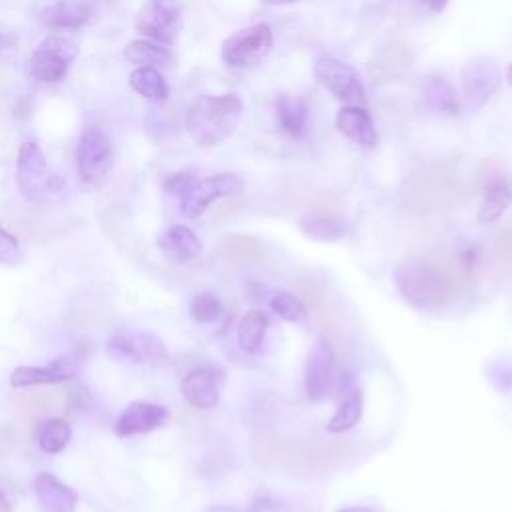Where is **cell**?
<instances>
[{
    "mask_svg": "<svg viewBox=\"0 0 512 512\" xmlns=\"http://www.w3.org/2000/svg\"><path fill=\"white\" fill-rule=\"evenodd\" d=\"M400 296L420 312H438L454 296V284L448 272L428 260L404 262L394 272Z\"/></svg>",
    "mask_w": 512,
    "mask_h": 512,
    "instance_id": "cell-1",
    "label": "cell"
},
{
    "mask_svg": "<svg viewBox=\"0 0 512 512\" xmlns=\"http://www.w3.org/2000/svg\"><path fill=\"white\" fill-rule=\"evenodd\" d=\"M20 260H22V252H20L18 238L0 226V264L16 266L20 264Z\"/></svg>",
    "mask_w": 512,
    "mask_h": 512,
    "instance_id": "cell-31",
    "label": "cell"
},
{
    "mask_svg": "<svg viewBox=\"0 0 512 512\" xmlns=\"http://www.w3.org/2000/svg\"><path fill=\"white\" fill-rule=\"evenodd\" d=\"M362 390L356 384L354 376L344 374L336 386V410L326 424L330 434H342L354 428L362 418Z\"/></svg>",
    "mask_w": 512,
    "mask_h": 512,
    "instance_id": "cell-15",
    "label": "cell"
},
{
    "mask_svg": "<svg viewBox=\"0 0 512 512\" xmlns=\"http://www.w3.org/2000/svg\"><path fill=\"white\" fill-rule=\"evenodd\" d=\"M506 80L512 84V64L506 68Z\"/></svg>",
    "mask_w": 512,
    "mask_h": 512,
    "instance_id": "cell-38",
    "label": "cell"
},
{
    "mask_svg": "<svg viewBox=\"0 0 512 512\" xmlns=\"http://www.w3.org/2000/svg\"><path fill=\"white\" fill-rule=\"evenodd\" d=\"M108 354L124 364H150L168 356L164 342L146 330L120 328L106 340Z\"/></svg>",
    "mask_w": 512,
    "mask_h": 512,
    "instance_id": "cell-7",
    "label": "cell"
},
{
    "mask_svg": "<svg viewBox=\"0 0 512 512\" xmlns=\"http://www.w3.org/2000/svg\"><path fill=\"white\" fill-rule=\"evenodd\" d=\"M338 512H376L372 508H366V506H348V508H342Z\"/></svg>",
    "mask_w": 512,
    "mask_h": 512,
    "instance_id": "cell-36",
    "label": "cell"
},
{
    "mask_svg": "<svg viewBox=\"0 0 512 512\" xmlns=\"http://www.w3.org/2000/svg\"><path fill=\"white\" fill-rule=\"evenodd\" d=\"M512 204V184L504 176H492L484 188V198L478 210L482 224L496 222Z\"/></svg>",
    "mask_w": 512,
    "mask_h": 512,
    "instance_id": "cell-21",
    "label": "cell"
},
{
    "mask_svg": "<svg viewBox=\"0 0 512 512\" xmlns=\"http://www.w3.org/2000/svg\"><path fill=\"white\" fill-rule=\"evenodd\" d=\"M242 186L240 176L232 172H220L194 180L180 196V210L186 218H200L214 200L236 196L242 192Z\"/></svg>",
    "mask_w": 512,
    "mask_h": 512,
    "instance_id": "cell-8",
    "label": "cell"
},
{
    "mask_svg": "<svg viewBox=\"0 0 512 512\" xmlns=\"http://www.w3.org/2000/svg\"><path fill=\"white\" fill-rule=\"evenodd\" d=\"M130 88L148 102H164L168 98V84L158 68L154 66H136L130 72Z\"/></svg>",
    "mask_w": 512,
    "mask_h": 512,
    "instance_id": "cell-25",
    "label": "cell"
},
{
    "mask_svg": "<svg viewBox=\"0 0 512 512\" xmlns=\"http://www.w3.org/2000/svg\"><path fill=\"white\" fill-rule=\"evenodd\" d=\"M78 52L80 48L72 38L62 34H48L38 42L30 56V72L40 82L56 84L66 78Z\"/></svg>",
    "mask_w": 512,
    "mask_h": 512,
    "instance_id": "cell-4",
    "label": "cell"
},
{
    "mask_svg": "<svg viewBox=\"0 0 512 512\" xmlns=\"http://www.w3.org/2000/svg\"><path fill=\"white\" fill-rule=\"evenodd\" d=\"M0 512H12V504L2 490H0Z\"/></svg>",
    "mask_w": 512,
    "mask_h": 512,
    "instance_id": "cell-35",
    "label": "cell"
},
{
    "mask_svg": "<svg viewBox=\"0 0 512 512\" xmlns=\"http://www.w3.org/2000/svg\"><path fill=\"white\" fill-rule=\"evenodd\" d=\"M122 56L128 64H134V66H168L172 62V52L158 44V42H152L148 38H136V40H130L124 50H122Z\"/></svg>",
    "mask_w": 512,
    "mask_h": 512,
    "instance_id": "cell-23",
    "label": "cell"
},
{
    "mask_svg": "<svg viewBox=\"0 0 512 512\" xmlns=\"http://www.w3.org/2000/svg\"><path fill=\"white\" fill-rule=\"evenodd\" d=\"M304 386L312 402H322L336 386L334 350L326 340H318L306 356Z\"/></svg>",
    "mask_w": 512,
    "mask_h": 512,
    "instance_id": "cell-12",
    "label": "cell"
},
{
    "mask_svg": "<svg viewBox=\"0 0 512 512\" xmlns=\"http://www.w3.org/2000/svg\"><path fill=\"white\" fill-rule=\"evenodd\" d=\"M16 184L26 200L40 202L52 190L48 162L42 148L34 140H24L16 158Z\"/></svg>",
    "mask_w": 512,
    "mask_h": 512,
    "instance_id": "cell-10",
    "label": "cell"
},
{
    "mask_svg": "<svg viewBox=\"0 0 512 512\" xmlns=\"http://www.w3.org/2000/svg\"><path fill=\"white\" fill-rule=\"evenodd\" d=\"M134 28L144 38L162 46H172L182 28L180 0H144L134 18Z\"/></svg>",
    "mask_w": 512,
    "mask_h": 512,
    "instance_id": "cell-5",
    "label": "cell"
},
{
    "mask_svg": "<svg viewBox=\"0 0 512 512\" xmlns=\"http://www.w3.org/2000/svg\"><path fill=\"white\" fill-rule=\"evenodd\" d=\"M70 436H72V430H70L68 422H64L60 418H50V420L42 422L36 430V442L46 454L62 452L68 446Z\"/></svg>",
    "mask_w": 512,
    "mask_h": 512,
    "instance_id": "cell-28",
    "label": "cell"
},
{
    "mask_svg": "<svg viewBox=\"0 0 512 512\" xmlns=\"http://www.w3.org/2000/svg\"><path fill=\"white\" fill-rule=\"evenodd\" d=\"M274 36L268 24L256 22L230 34L220 46V58L230 68H252L272 50Z\"/></svg>",
    "mask_w": 512,
    "mask_h": 512,
    "instance_id": "cell-3",
    "label": "cell"
},
{
    "mask_svg": "<svg viewBox=\"0 0 512 512\" xmlns=\"http://www.w3.org/2000/svg\"><path fill=\"white\" fill-rule=\"evenodd\" d=\"M220 382L222 372L212 364H202L182 378L180 390L192 408L212 410L220 400Z\"/></svg>",
    "mask_w": 512,
    "mask_h": 512,
    "instance_id": "cell-14",
    "label": "cell"
},
{
    "mask_svg": "<svg viewBox=\"0 0 512 512\" xmlns=\"http://www.w3.org/2000/svg\"><path fill=\"white\" fill-rule=\"evenodd\" d=\"M422 2H426L432 12H442L450 0H422Z\"/></svg>",
    "mask_w": 512,
    "mask_h": 512,
    "instance_id": "cell-34",
    "label": "cell"
},
{
    "mask_svg": "<svg viewBox=\"0 0 512 512\" xmlns=\"http://www.w3.org/2000/svg\"><path fill=\"white\" fill-rule=\"evenodd\" d=\"M168 420V410L154 402L134 400L130 402L114 422V432L120 438L146 434L160 428Z\"/></svg>",
    "mask_w": 512,
    "mask_h": 512,
    "instance_id": "cell-16",
    "label": "cell"
},
{
    "mask_svg": "<svg viewBox=\"0 0 512 512\" xmlns=\"http://www.w3.org/2000/svg\"><path fill=\"white\" fill-rule=\"evenodd\" d=\"M266 4H272V6H286V4H294L298 0H262Z\"/></svg>",
    "mask_w": 512,
    "mask_h": 512,
    "instance_id": "cell-37",
    "label": "cell"
},
{
    "mask_svg": "<svg viewBox=\"0 0 512 512\" xmlns=\"http://www.w3.org/2000/svg\"><path fill=\"white\" fill-rule=\"evenodd\" d=\"M112 164V140L102 128H86L76 144V170L86 184H98Z\"/></svg>",
    "mask_w": 512,
    "mask_h": 512,
    "instance_id": "cell-9",
    "label": "cell"
},
{
    "mask_svg": "<svg viewBox=\"0 0 512 512\" xmlns=\"http://www.w3.org/2000/svg\"><path fill=\"white\" fill-rule=\"evenodd\" d=\"M222 312V302L210 292H200L190 302V316L198 324H214L222 316Z\"/></svg>",
    "mask_w": 512,
    "mask_h": 512,
    "instance_id": "cell-30",
    "label": "cell"
},
{
    "mask_svg": "<svg viewBox=\"0 0 512 512\" xmlns=\"http://www.w3.org/2000/svg\"><path fill=\"white\" fill-rule=\"evenodd\" d=\"M464 104L470 112L480 110L500 86V70L488 58H474L460 72Z\"/></svg>",
    "mask_w": 512,
    "mask_h": 512,
    "instance_id": "cell-11",
    "label": "cell"
},
{
    "mask_svg": "<svg viewBox=\"0 0 512 512\" xmlns=\"http://www.w3.org/2000/svg\"><path fill=\"white\" fill-rule=\"evenodd\" d=\"M0 46H2V34H0Z\"/></svg>",
    "mask_w": 512,
    "mask_h": 512,
    "instance_id": "cell-39",
    "label": "cell"
},
{
    "mask_svg": "<svg viewBox=\"0 0 512 512\" xmlns=\"http://www.w3.org/2000/svg\"><path fill=\"white\" fill-rule=\"evenodd\" d=\"M314 80L336 100L352 106L366 102V92L358 70L334 56H322L314 64Z\"/></svg>",
    "mask_w": 512,
    "mask_h": 512,
    "instance_id": "cell-6",
    "label": "cell"
},
{
    "mask_svg": "<svg viewBox=\"0 0 512 512\" xmlns=\"http://www.w3.org/2000/svg\"><path fill=\"white\" fill-rule=\"evenodd\" d=\"M34 494L48 512H74L78 504V492L50 472H40L34 478Z\"/></svg>",
    "mask_w": 512,
    "mask_h": 512,
    "instance_id": "cell-19",
    "label": "cell"
},
{
    "mask_svg": "<svg viewBox=\"0 0 512 512\" xmlns=\"http://www.w3.org/2000/svg\"><path fill=\"white\" fill-rule=\"evenodd\" d=\"M266 330H268V316L262 310L246 312L240 318L238 330H236L238 346L246 354H258L260 348H262V340L266 336Z\"/></svg>",
    "mask_w": 512,
    "mask_h": 512,
    "instance_id": "cell-26",
    "label": "cell"
},
{
    "mask_svg": "<svg viewBox=\"0 0 512 512\" xmlns=\"http://www.w3.org/2000/svg\"><path fill=\"white\" fill-rule=\"evenodd\" d=\"M424 102L436 114H456L458 100L454 88L444 78H430L424 84Z\"/></svg>",
    "mask_w": 512,
    "mask_h": 512,
    "instance_id": "cell-27",
    "label": "cell"
},
{
    "mask_svg": "<svg viewBox=\"0 0 512 512\" xmlns=\"http://www.w3.org/2000/svg\"><path fill=\"white\" fill-rule=\"evenodd\" d=\"M80 366H82V352L72 350L54 358L46 366H18L10 374V384L14 388L58 384L72 378L80 370Z\"/></svg>",
    "mask_w": 512,
    "mask_h": 512,
    "instance_id": "cell-13",
    "label": "cell"
},
{
    "mask_svg": "<svg viewBox=\"0 0 512 512\" xmlns=\"http://www.w3.org/2000/svg\"><path fill=\"white\" fill-rule=\"evenodd\" d=\"M336 128L348 140L362 148H374L378 144L376 126L364 106L346 104L336 112Z\"/></svg>",
    "mask_w": 512,
    "mask_h": 512,
    "instance_id": "cell-18",
    "label": "cell"
},
{
    "mask_svg": "<svg viewBox=\"0 0 512 512\" xmlns=\"http://www.w3.org/2000/svg\"><path fill=\"white\" fill-rule=\"evenodd\" d=\"M192 182H194V176H192L190 172H178V174H172V176L166 178L164 190H166L168 194L182 196V194L188 190V186H190Z\"/></svg>",
    "mask_w": 512,
    "mask_h": 512,
    "instance_id": "cell-32",
    "label": "cell"
},
{
    "mask_svg": "<svg viewBox=\"0 0 512 512\" xmlns=\"http://www.w3.org/2000/svg\"><path fill=\"white\" fill-rule=\"evenodd\" d=\"M200 512H240V510L234 506H228V504H210V506L202 508Z\"/></svg>",
    "mask_w": 512,
    "mask_h": 512,
    "instance_id": "cell-33",
    "label": "cell"
},
{
    "mask_svg": "<svg viewBox=\"0 0 512 512\" xmlns=\"http://www.w3.org/2000/svg\"><path fill=\"white\" fill-rule=\"evenodd\" d=\"M92 18V6L86 0H54L46 4L38 20L48 30H78Z\"/></svg>",
    "mask_w": 512,
    "mask_h": 512,
    "instance_id": "cell-17",
    "label": "cell"
},
{
    "mask_svg": "<svg viewBox=\"0 0 512 512\" xmlns=\"http://www.w3.org/2000/svg\"><path fill=\"white\" fill-rule=\"evenodd\" d=\"M278 128L290 138H304L308 132V106L294 96H280L274 104Z\"/></svg>",
    "mask_w": 512,
    "mask_h": 512,
    "instance_id": "cell-22",
    "label": "cell"
},
{
    "mask_svg": "<svg viewBox=\"0 0 512 512\" xmlns=\"http://www.w3.org/2000/svg\"><path fill=\"white\" fill-rule=\"evenodd\" d=\"M244 104L238 94H202L186 112V130L200 146H216L226 140L242 118Z\"/></svg>",
    "mask_w": 512,
    "mask_h": 512,
    "instance_id": "cell-2",
    "label": "cell"
},
{
    "mask_svg": "<svg viewBox=\"0 0 512 512\" xmlns=\"http://www.w3.org/2000/svg\"><path fill=\"white\" fill-rule=\"evenodd\" d=\"M300 228L314 240L334 242L346 236L348 224L344 218L328 212H312L300 220Z\"/></svg>",
    "mask_w": 512,
    "mask_h": 512,
    "instance_id": "cell-24",
    "label": "cell"
},
{
    "mask_svg": "<svg viewBox=\"0 0 512 512\" xmlns=\"http://www.w3.org/2000/svg\"><path fill=\"white\" fill-rule=\"evenodd\" d=\"M268 306L278 318H282L286 322H302L308 316L304 302L286 290L274 292L268 300Z\"/></svg>",
    "mask_w": 512,
    "mask_h": 512,
    "instance_id": "cell-29",
    "label": "cell"
},
{
    "mask_svg": "<svg viewBox=\"0 0 512 512\" xmlns=\"http://www.w3.org/2000/svg\"><path fill=\"white\" fill-rule=\"evenodd\" d=\"M160 250L172 260V262H190L202 254V242L196 236V232L184 224H174L166 228L158 238Z\"/></svg>",
    "mask_w": 512,
    "mask_h": 512,
    "instance_id": "cell-20",
    "label": "cell"
}]
</instances>
